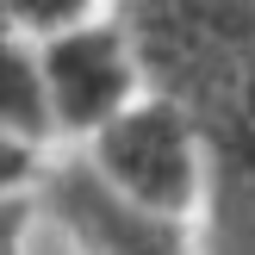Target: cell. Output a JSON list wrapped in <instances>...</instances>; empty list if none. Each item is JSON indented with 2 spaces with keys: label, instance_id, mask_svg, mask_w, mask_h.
<instances>
[{
  "label": "cell",
  "instance_id": "1",
  "mask_svg": "<svg viewBox=\"0 0 255 255\" xmlns=\"http://www.w3.org/2000/svg\"><path fill=\"white\" fill-rule=\"evenodd\" d=\"M75 162L100 193H112L119 206L162 218V224H193L206 206V181H212L206 137H199L193 112L168 94H143L100 137H87L75 149Z\"/></svg>",
  "mask_w": 255,
  "mask_h": 255
},
{
  "label": "cell",
  "instance_id": "2",
  "mask_svg": "<svg viewBox=\"0 0 255 255\" xmlns=\"http://www.w3.org/2000/svg\"><path fill=\"white\" fill-rule=\"evenodd\" d=\"M37 69H44V106H50L56 149H81L87 137H100L119 112H131L149 94L143 56L112 12L37 37Z\"/></svg>",
  "mask_w": 255,
  "mask_h": 255
},
{
  "label": "cell",
  "instance_id": "3",
  "mask_svg": "<svg viewBox=\"0 0 255 255\" xmlns=\"http://www.w3.org/2000/svg\"><path fill=\"white\" fill-rule=\"evenodd\" d=\"M0 137L25 149H56L50 137V106H44V69H37V37L0 19Z\"/></svg>",
  "mask_w": 255,
  "mask_h": 255
},
{
  "label": "cell",
  "instance_id": "4",
  "mask_svg": "<svg viewBox=\"0 0 255 255\" xmlns=\"http://www.w3.org/2000/svg\"><path fill=\"white\" fill-rule=\"evenodd\" d=\"M100 12H112L106 0H0V19L19 25V31H31V37H50V31H62V25L100 19Z\"/></svg>",
  "mask_w": 255,
  "mask_h": 255
},
{
  "label": "cell",
  "instance_id": "5",
  "mask_svg": "<svg viewBox=\"0 0 255 255\" xmlns=\"http://www.w3.org/2000/svg\"><path fill=\"white\" fill-rule=\"evenodd\" d=\"M37 231H44V199H37V187L0 193V255H37Z\"/></svg>",
  "mask_w": 255,
  "mask_h": 255
},
{
  "label": "cell",
  "instance_id": "6",
  "mask_svg": "<svg viewBox=\"0 0 255 255\" xmlns=\"http://www.w3.org/2000/svg\"><path fill=\"white\" fill-rule=\"evenodd\" d=\"M44 218H50V212H44ZM50 249L69 255V243H62V231H56V218H50ZM37 255H44V231H37Z\"/></svg>",
  "mask_w": 255,
  "mask_h": 255
}]
</instances>
